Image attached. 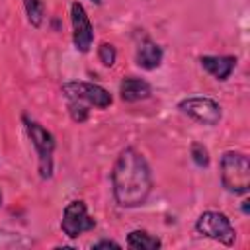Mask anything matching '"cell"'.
<instances>
[{"label": "cell", "mask_w": 250, "mask_h": 250, "mask_svg": "<svg viewBox=\"0 0 250 250\" xmlns=\"http://www.w3.org/2000/svg\"><path fill=\"white\" fill-rule=\"evenodd\" d=\"M127 246L133 250H156L162 246V240L143 229H137L127 234Z\"/></svg>", "instance_id": "obj_12"}, {"label": "cell", "mask_w": 250, "mask_h": 250, "mask_svg": "<svg viewBox=\"0 0 250 250\" xmlns=\"http://www.w3.org/2000/svg\"><path fill=\"white\" fill-rule=\"evenodd\" d=\"M98 61H100L104 66L111 68V66L115 64V61H117V51H115V47H113L111 43H107V41H102V43L98 45Z\"/></svg>", "instance_id": "obj_15"}, {"label": "cell", "mask_w": 250, "mask_h": 250, "mask_svg": "<svg viewBox=\"0 0 250 250\" xmlns=\"http://www.w3.org/2000/svg\"><path fill=\"white\" fill-rule=\"evenodd\" d=\"M2 201H4V193H2V188H0V205H2Z\"/></svg>", "instance_id": "obj_19"}, {"label": "cell", "mask_w": 250, "mask_h": 250, "mask_svg": "<svg viewBox=\"0 0 250 250\" xmlns=\"http://www.w3.org/2000/svg\"><path fill=\"white\" fill-rule=\"evenodd\" d=\"M199 64L215 80L225 82L230 78V74L236 68V57L234 55H203L199 57Z\"/></svg>", "instance_id": "obj_9"}, {"label": "cell", "mask_w": 250, "mask_h": 250, "mask_svg": "<svg viewBox=\"0 0 250 250\" xmlns=\"http://www.w3.org/2000/svg\"><path fill=\"white\" fill-rule=\"evenodd\" d=\"M242 213H244V215H248V213H250V201H248V199H244V201H242Z\"/></svg>", "instance_id": "obj_18"}, {"label": "cell", "mask_w": 250, "mask_h": 250, "mask_svg": "<svg viewBox=\"0 0 250 250\" xmlns=\"http://www.w3.org/2000/svg\"><path fill=\"white\" fill-rule=\"evenodd\" d=\"M195 232L211 238L223 246H232L236 242V229L230 219L221 211H203L195 221Z\"/></svg>", "instance_id": "obj_4"}, {"label": "cell", "mask_w": 250, "mask_h": 250, "mask_svg": "<svg viewBox=\"0 0 250 250\" xmlns=\"http://www.w3.org/2000/svg\"><path fill=\"white\" fill-rule=\"evenodd\" d=\"M61 92L64 94L66 100H76V102H80L88 107H96V109H107L113 104V96L109 94V90H105L100 84L86 82V80L62 82Z\"/></svg>", "instance_id": "obj_5"}, {"label": "cell", "mask_w": 250, "mask_h": 250, "mask_svg": "<svg viewBox=\"0 0 250 250\" xmlns=\"http://www.w3.org/2000/svg\"><path fill=\"white\" fill-rule=\"evenodd\" d=\"M221 184L229 193L246 195L250 189V162L244 152L225 150L219 160Z\"/></svg>", "instance_id": "obj_2"}, {"label": "cell", "mask_w": 250, "mask_h": 250, "mask_svg": "<svg viewBox=\"0 0 250 250\" xmlns=\"http://www.w3.org/2000/svg\"><path fill=\"white\" fill-rule=\"evenodd\" d=\"M178 109L188 115L189 119L207 125V127H215L219 125V121L223 119V107L217 100L207 98V96H189L178 102Z\"/></svg>", "instance_id": "obj_6"}, {"label": "cell", "mask_w": 250, "mask_h": 250, "mask_svg": "<svg viewBox=\"0 0 250 250\" xmlns=\"http://www.w3.org/2000/svg\"><path fill=\"white\" fill-rule=\"evenodd\" d=\"M23 8H25V16L31 27H41L45 21V4L43 0H23Z\"/></svg>", "instance_id": "obj_13"}, {"label": "cell", "mask_w": 250, "mask_h": 250, "mask_svg": "<svg viewBox=\"0 0 250 250\" xmlns=\"http://www.w3.org/2000/svg\"><path fill=\"white\" fill-rule=\"evenodd\" d=\"M152 94V86L139 76H125L119 82V96L127 104H135L141 100H146Z\"/></svg>", "instance_id": "obj_10"}, {"label": "cell", "mask_w": 250, "mask_h": 250, "mask_svg": "<svg viewBox=\"0 0 250 250\" xmlns=\"http://www.w3.org/2000/svg\"><path fill=\"white\" fill-rule=\"evenodd\" d=\"M94 227H96V219L88 213V207L82 199H72L64 205L62 219H61V230L66 238L74 240L80 234L92 230Z\"/></svg>", "instance_id": "obj_7"}, {"label": "cell", "mask_w": 250, "mask_h": 250, "mask_svg": "<svg viewBox=\"0 0 250 250\" xmlns=\"http://www.w3.org/2000/svg\"><path fill=\"white\" fill-rule=\"evenodd\" d=\"M98 248H121V244L115 240H109V238H102L92 244V250H98Z\"/></svg>", "instance_id": "obj_17"}, {"label": "cell", "mask_w": 250, "mask_h": 250, "mask_svg": "<svg viewBox=\"0 0 250 250\" xmlns=\"http://www.w3.org/2000/svg\"><path fill=\"white\" fill-rule=\"evenodd\" d=\"M23 127H25V133H27L35 152H37L39 178L49 180L53 176V154H55L57 141L49 129H45L41 123L29 119V117H23Z\"/></svg>", "instance_id": "obj_3"}, {"label": "cell", "mask_w": 250, "mask_h": 250, "mask_svg": "<svg viewBox=\"0 0 250 250\" xmlns=\"http://www.w3.org/2000/svg\"><path fill=\"white\" fill-rule=\"evenodd\" d=\"M66 102H68L66 105H68V113H70L72 121L84 123L88 119V115H90V107L84 105V104H80V102H76V100H66Z\"/></svg>", "instance_id": "obj_16"}, {"label": "cell", "mask_w": 250, "mask_h": 250, "mask_svg": "<svg viewBox=\"0 0 250 250\" xmlns=\"http://www.w3.org/2000/svg\"><path fill=\"white\" fill-rule=\"evenodd\" d=\"M152 172L143 152L133 146L123 148L111 168V191L115 203L123 209L141 207L152 193Z\"/></svg>", "instance_id": "obj_1"}, {"label": "cell", "mask_w": 250, "mask_h": 250, "mask_svg": "<svg viewBox=\"0 0 250 250\" xmlns=\"http://www.w3.org/2000/svg\"><path fill=\"white\" fill-rule=\"evenodd\" d=\"M90 2H94V4H98V6L102 4V0H90Z\"/></svg>", "instance_id": "obj_20"}, {"label": "cell", "mask_w": 250, "mask_h": 250, "mask_svg": "<svg viewBox=\"0 0 250 250\" xmlns=\"http://www.w3.org/2000/svg\"><path fill=\"white\" fill-rule=\"evenodd\" d=\"M70 25H72V43L78 53H90L94 45V25L86 8L80 2L70 4Z\"/></svg>", "instance_id": "obj_8"}, {"label": "cell", "mask_w": 250, "mask_h": 250, "mask_svg": "<svg viewBox=\"0 0 250 250\" xmlns=\"http://www.w3.org/2000/svg\"><path fill=\"white\" fill-rule=\"evenodd\" d=\"M162 57H164L162 47L152 39H145L137 49L135 61H137V66L143 70H156L162 64Z\"/></svg>", "instance_id": "obj_11"}, {"label": "cell", "mask_w": 250, "mask_h": 250, "mask_svg": "<svg viewBox=\"0 0 250 250\" xmlns=\"http://www.w3.org/2000/svg\"><path fill=\"white\" fill-rule=\"evenodd\" d=\"M189 154H191V160L197 168H207L211 164V156H209V150L203 143H191L189 146Z\"/></svg>", "instance_id": "obj_14"}]
</instances>
